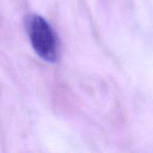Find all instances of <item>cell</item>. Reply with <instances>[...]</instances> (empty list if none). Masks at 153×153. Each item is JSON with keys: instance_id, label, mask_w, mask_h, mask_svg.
Masks as SVG:
<instances>
[{"instance_id": "obj_1", "label": "cell", "mask_w": 153, "mask_h": 153, "mask_svg": "<svg viewBox=\"0 0 153 153\" xmlns=\"http://www.w3.org/2000/svg\"><path fill=\"white\" fill-rule=\"evenodd\" d=\"M26 26L35 52L48 62H56L59 55L58 41L49 23L39 15H31L28 18Z\"/></svg>"}]
</instances>
